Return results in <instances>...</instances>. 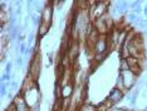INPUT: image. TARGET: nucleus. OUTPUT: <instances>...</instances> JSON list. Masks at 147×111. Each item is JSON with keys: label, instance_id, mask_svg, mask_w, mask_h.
<instances>
[{"label": "nucleus", "instance_id": "423d86ee", "mask_svg": "<svg viewBox=\"0 0 147 111\" xmlns=\"http://www.w3.org/2000/svg\"><path fill=\"white\" fill-rule=\"evenodd\" d=\"M72 93H73V86L72 85L67 83V85L61 87V95H62L63 99H69V97L72 96Z\"/></svg>", "mask_w": 147, "mask_h": 111}, {"label": "nucleus", "instance_id": "f257e3e1", "mask_svg": "<svg viewBox=\"0 0 147 111\" xmlns=\"http://www.w3.org/2000/svg\"><path fill=\"white\" fill-rule=\"evenodd\" d=\"M40 73V56L38 53H35L34 57L30 61V67H29V75L33 78H36Z\"/></svg>", "mask_w": 147, "mask_h": 111}, {"label": "nucleus", "instance_id": "9b49d317", "mask_svg": "<svg viewBox=\"0 0 147 111\" xmlns=\"http://www.w3.org/2000/svg\"><path fill=\"white\" fill-rule=\"evenodd\" d=\"M20 50H22L23 53H25V52H26V49H25V44H24V43H22V44H20Z\"/></svg>", "mask_w": 147, "mask_h": 111}, {"label": "nucleus", "instance_id": "39448f33", "mask_svg": "<svg viewBox=\"0 0 147 111\" xmlns=\"http://www.w3.org/2000/svg\"><path fill=\"white\" fill-rule=\"evenodd\" d=\"M42 23H45V24H51V19H52V6L47 5L44 8V12L42 13Z\"/></svg>", "mask_w": 147, "mask_h": 111}, {"label": "nucleus", "instance_id": "6e6552de", "mask_svg": "<svg viewBox=\"0 0 147 111\" xmlns=\"http://www.w3.org/2000/svg\"><path fill=\"white\" fill-rule=\"evenodd\" d=\"M6 86H8V85H3V86H1V95H3V96H4L5 92H6Z\"/></svg>", "mask_w": 147, "mask_h": 111}, {"label": "nucleus", "instance_id": "0eeeda50", "mask_svg": "<svg viewBox=\"0 0 147 111\" xmlns=\"http://www.w3.org/2000/svg\"><path fill=\"white\" fill-rule=\"evenodd\" d=\"M49 24H45V23H39V29H38V34L39 37H44L47 33L49 32Z\"/></svg>", "mask_w": 147, "mask_h": 111}, {"label": "nucleus", "instance_id": "9d476101", "mask_svg": "<svg viewBox=\"0 0 147 111\" xmlns=\"http://www.w3.org/2000/svg\"><path fill=\"white\" fill-rule=\"evenodd\" d=\"M10 71H11V63H8L6 65V73H10Z\"/></svg>", "mask_w": 147, "mask_h": 111}, {"label": "nucleus", "instance_id": "1a4fd4ad", "mask_svg": "<svg viewBox=\"0 0 147 111\" xmlns=\"http://www.w3.org/2000/svg\"><path fill=\"white\" fill-rule=\"evenodd\" d=\"M128 19H129V20H136L137 16H136L135 13H133V14H129V15H128Z\"/></svg>", "mask_w": 147, "mask_h": 111}, {"label": "nucleus", "instance_id": "7ed1b4c3", "mask_svg": "<svg viewBox=\"0 0 147 111\" xmlns=\"http://www.w3.org/2000/svg\"><path fill=\"white\" fill-rule=\"evenodd\" d=\"M14 105H15L16 111H30V107L28 106V104H26V101L23 95H18L15 97Z\"/></svg>", "mask_w": 147, "mask_h": 111}, {"label": "nucleus", "instance_id": "4468645a", "mask_svg": "<svg viewBox=\"0 0 147 111\" xmlns=\"http://www.w3.org/2000/svg\"><path fill=\"white\" fill-rule=\"evenodd\" d=\"M16 86H18V83H16V82H13V85H11V90H15V89H16Z\"/></svg>", "mask_w": 147, "mask_h": 111}, {"label": "nucleus", "instance_id": "20e7f679", "mask_svg": "<svg viewBox=\"0 0 147 111\" xmlns=\"http://www.w3.org/2000/svg\"><path fill=\"white\" fill-rule=\"evenodd\" d=\"M123 99V92L122 90H119L118 87H116V89H113L111 92H109V96H108V100L111 101V102L115 105L116 102H118L119 100Z\"/></svg>", "mask_w": 147, "mask_h": 111}, {"label": "nucleus", "instance_id": "ddd939ff", "mask_svg": "<svg viewBox=\"0 0 147 111\" xmlns=\"http://www.w3.org/2000/svg\"><path fill=\"white\" fill-rule=\"evenodd\" d=\"M16 63H18L19 66H22V63H23V59H22V58H18V59H16Z\"/></svg>", "mask_w": 147, "mask_h": 111}, {"label": "nucleus", "instance_id": "f8f14e48", "mask_svg": "<svg viewBox=\"0 0 147 111\" xmlns=\"http://www.w3.org/2000/svg\"><path fill=\"white\" fill-rule=\"evenodd\" d=\"M9 78H10V76L4 75V76H3V78H1V81H5V80H9Z\"/></svg>", "mask_w": 147, "mask_h": 111}, {"label": "nucleus", "instance_id": "2eb2a0df", "mask_svg": "<svg viewBox=\"0 0 147 111\" xmlns=\"http://www.w3.org/2000/svg\"><path fill=\"white\" fill-rule=\"evenodd\" d=\"M145 14L147 15V6H146V8H145Z\"/></svg>", "mask_w": 147, "mask_h": 111}, {"label": "nucleus", "instance_id": "dca6fc26", "mask_svg": "<svg viewBox=\"0 0 147 111\" xmlns=\"http://www.w3.org/2000/svg\"><path fill=\"white\" fill-rule=\"evenodd\" d=\"M146 111H147V107H146Z\"/></svg>", "mask_w": 147, "mask_h": 111}, {"label": "nucleus", "instance_id": "f03ea898", "mask_svg": "<svg viewBox=\"0 0 147 111\" xmlns=\"http://www.w3.org/2000/svg\"><path fill=\"white\" fill-rule=\"evenodd\" d=\"M93 48H94L96 54H105V52L107 50V48H108V42H107L106 37L99 35V38L97 39V42L94 43Z\"/></svg>", "mask_w": 147, "mask_h": 111}]
</instances>
